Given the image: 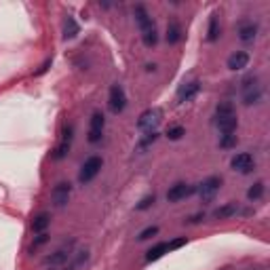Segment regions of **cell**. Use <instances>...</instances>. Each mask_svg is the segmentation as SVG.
<instances>
[{
    "label": "cell",
    "instance_id": "1",
    "mask_svg": "<svg viewBox=\"0 0 270 270\" xmlns=\"http://www.w3.org/2000/svg\"><path fill=\"white\" fill-rule=\"evenodd\" d=\"M215 125L217 129L222 131V135H228V133H234L236 131V112H234V106L230 102H219L217 108H215Z\"/></svg>",
    "mask_w": 270,
    "mask_h": 270
},
{
    "label": "cell",
    "instance_id": "2",
    "mask_svg": "<svg viewBox=\"0 0 270 270\" xmlns=\"http://www.w3.org/2000/svg\"><path fill=\"white\" fill-rule=\"evenodd\" d=\"M133 13H135V22H137L139 30H142L144 45L146 47H154L156 41H158V34H156V26L152 22V17H150V13L146 11V7L144 5H137Z\"/></svg>",
    "mask_w": 270,
    "mask_h": 270
},
{
    "label": "cell",
    "instance_id": "3",
    "mask_svg": "<svg viewBox=\"0 0 270 270\" xmlns=\"http://www.w3.org/2000/svg\"><path fill=\"white\" fill-rule=\"evenodd\" d=\"M241 91H243V104L245 106H253L262 99V85H259V78L255 74H249L243 78L241 83Z\"/></svg>",
    "mask_w": 270,
    "mask_h": 270
},
{
    "label": "cell",
    "instance_id": "4",
    "mask_svg": "<svg viewBox=\"0 0 270 270\" xmlns=\"http://www.w3.org/2000/svg\"><path fill=\"white\" fill-rule=\"evenodd\" d=\"M219 186H222V177L211 175V177L203 179V182L196 186V192H198V196H201L203 203H211L215 198V194L219 192Z\"/></svg>",
    "mask_w": 270,
    "mask_h": 270
},
{
    "label": "cell",
    "instance_id": "5",
    "mask_svg": "<svg viewBox=\"0 0 270 270\" xmlns=\"http://www.w3.org/2000/svg\"><path fill=\"white\" fill-rule=\"evenodd\" d=\"M161 118H163L161 108H150L139 116L137 127L142 129L144 133H156V127H158V123H161Z\"/></svg>",
    "mask_w": 270,
    "mask_h": 270
},
{
    "label": "cell",
    "instance_id": "6",
    "mask_svg": "<svg viewBox=\"0 0 270 270\" xmlns=\"http://www.w3.org/2000/svg\"><path fill=\"white\" fill-rule=\"evenodd\" d=\"M102 165H104L102 156H89L87 161L83 163V167H81V173H78V182H81V184H89V182H91V179L99 173Z\"/></svg>",
    "mask_w": 270,
    "mask_h": 270
},
{
    "label": "cell",
    "instance_id": "7",
    "mask_svg": "<svg viewBox=\"0 0 270 270\" xmlns=\"http://www.w3.org/2000/svg\"><path fill=\"white\" fill-rule=\"evenodd\" d=\"M108 106H110V110H112L114 114H118V112H123V110H125V106H127V95H125V91H123L121 85H112V87H110Z\"/></svg>",
    "mask_w": 270,
    "mask_h": 270
},
{
    "label": "cell",
    "instance_id": "8",
    "mask_svg": "<svg viewBox=\"0 0 270 270\" xmlns=\"http://www.w3.org/2000/svg\"><path fill=\"white\" fill-rule=\"evenodd\" d=\"M194 192H196V186H190V184H184V182H177V184H173L171 188H169L167 201H169V203L184 201V198H188L190 194H194Z\"/></svg>",
    "mask_w": 270,
    "mask_h": 270
},
{
    "label": "cell",
    "instance_id": "9",
    "mask_svg": "<svg viewBox=\"0 0 270 270\" xmlns=\"http://www.w3.org/2000/svg\"><path fill=\"white\" fill-rule=\"evenodd\" d=\"M72 249H74V243H66L57 249V251H53L51 255H49L45 259L47 266H62L66 262H70V257H72Z\"/></svg>",
    "mask_w": 270,
    "mask_h": 270
},
{
    "label": "cell",
    "instance_id": "10",
    "mask_svg": "<svg viewBox=\"0 0 270 270\" xmlns=\"http://www.w3.org/2000/svg\"><path fill=\"white\" fill-rule=\"evenodd\" d=\"M104 125H106V118L102 112H93L91 116V125H89V142L97 144L104 135Z\"/></svg>",
    "mask_w": 270,
    "mask_h": 270
},
{
    "label": "cell",
    "instance_id": "11",
    "mask_svg": "<svg viewBox=\"0 0 270 270\" xmlns=\"http://www.w3.org/2000/svg\"><path fill=\"white\" fill-rule=\"evenodd\" d=\"M230 165H232V169H234V171H238V173H249V171H253L255 161H253L251 154L241 152V154H236L232 158V163H230Z\"/></svg>",
    "mask_w": 270,
    "mask_h": 270
},
{
    "label": "cell",
    "instance_id": "12",
    "mask_svg": "<svg viewBox=\"0 0 270 270\" xmlns=\"http://www.w3.org/2000/svg\"><path fill=\"white\" fill-rule=\"evenodd\" d=\"M70 192H72V186L66 184V182H59L53 188V192H51V198H53L55 207H64L68 203V198H70Z\"/></svg>",
    "mask_w": 270,
    "mask_h": 270
},
{
    "label": "cell",
    "instance_id": "13",
    "mask_svg": "<svg viewBox=\"0 0 270 270\" xmlns=\"http://www.w3.org/2000/svg\"><path fill=\"white\" fill-rule=\"evenodd\" d=\"M72 137H74V129H72V125H68L66 129H64V135H62V142H59V146H57V150H55V158L59 161V158H64L66 154H68V150H70V146H72Z\"/></svg>",
    "mask_w": 270,
    "mask_h": 270
},
{
    "label": "cell",
    "instance_id": "14",
    "mask_svg": "<svg viewBox=\"0 0 270 270\" xmlns=\"http://www.w3.org/2000/svg\"><path fill=\"white\" fill-rule=\"evenodd\" d=\"M198 91H201V83L198 81H192V83H186L182 89H179L177 93V99L179 104H186V102H192V99L198 95Z\"/></svg>",
    "mask_w": 270,
    "mask_h": 270
},
{
    "label": "cell",
    "instance_id": "15",
    "mask_svg": "<svg viewBox=\"0 0 270 270\" xmlns=\"http://www.w3.org/2000/svg\"><path fill=\"white\" fill-rule=\"evenodd\" d=\"M255 36H257V26L253 22H245L238 26V38H241L243 43H251Z\"/></svg>",
    "mask_w": 270,
    "mask_h": 270
},
{
    "label": "cell",
    "instance_id": "16",
    "mask_svg": "<svg viewBox=\"0 0 270 270\" xmlns=\"http://www.w3.org/2000/svg\"><path fill=\"white\" fill-rule=\"evenodd\" d=\"M247 64H249V55L245 53V51H236V53H232L228 57V68L230 70H243V68H247Z\"/></svg>",
    "mask_w": 270,
    "mask_h": 270
},
{
    "label": "cell",
    "instance_id": "17",
    "mask_svg": "<svg viewBox=\"0 0 270 270\" xmlns=\"http://www.w3.org/2000/svg\"><path fill=\"white\" fill-rule=\"evenodd\" d=\"M179 41H182V28H179V24L173 19V22H169V26H167V43L175 45Z\"/></svg>",
    "mask_w": 270,
    "mask_h": 270
},
{
    "label": "cell",
    "instance_id": "18",
    "mask_svg": "<svg viewBox=\"0 0 270 270\" xmlns=\"http://www.w3.org/2000/svg\"><path fill=\"white\" fill-rule=\"evenodd\" d=\"M165 253H169V243H158L152 249H148L146 259H148V262H154V259H161Z\"/></svg>",
    "mask_w": 270,
    "mask_h": 270
},
{
    "label": "cell",
    "instance_id": "19",
    "mask_svg": "<svg viewBox=\"0 0 270 270\" xmlns=\"http://www.w3.org/2000/svg\"><path fill=\"white\" fill-rule=\"evenodd\" d=\"M238 213V207L234 203H228V205H222V207H217L215 211H213V217L217 219H226V217H232Z\"/></svg>",
    "mask_w": 270,
    "mask_h": 270
},
{
    "label": "cell",
    "instance_id": "20",
    "mask_svg": "<svg viewBox=\"0 0 270 270\" xmlns=\"http://www.w3.org/2000/svg\"><path fill=\"white\" fill-rule=\"evenodd\" d=\"M78 32H81V28H78V24L74 22V17H66V24H64V36L66 38H74Z\"/></svg>",
    "mask_w": 270,
    "mask_h": 270
},
{
    "label": "cell",
    "instance_id": "21",
    "mask_svg": "<svg viewBox=\"0 0 270 270\" xmlns=\"http://www.w3.org/2000/svg\"><path fill=\"white\" fill-rule=\"evenodd\" d=\"M49 222H51V217H49V213H41V215H36L34 217V222H32V230L34 232H45V228L49 226Z\"/></svg>",
    "mask_w": 270,
    "mask_h": 270
},
{
    "label": "cell",
    "instance_id": "22",
    "mask_svg": "<svg viewBox=\"0 0 270 270\" xmlns=\"http://www.w3.org/2000/svg\"><path fill=\"white\" fill-rule=\"evenodd\" d=\"M217 36H219V24H217V17L213 15V17H211V22H209L207 41H209V43H213V41H217Z\"/></svg>",
    "mask_w": 270,
    "mask_h": 270
},
{
    "label": "cell",
    "instance_id": "23",
    "mask_svg": "<svg viewBox=\"0 0 270 270\" xmlns=\"http://www.w3.org/2000/svg\"><path fill=\"white\" fill-rule=\"evenodd\" d=\"M247 196H249V201H259V198L264 196V184L262 182H255L251 188H249Z\"/></svg>",
    "mask_w": 270,
    "mask_h": 270
},
{
    "label": "cell",
    "instance_id": "24",
    "mask_svg": "<svg viewBox=\"0 0 270 270\" xmlns=\"http://www.w3.org/2000/svg\"><path fill=\"white\" fill-rule=\"evenodd\" d=\"M186 133V129L184 127H171V129H169V131H167V137L169 139H173V142H177V139H182V135Z\"/></svg>",
    "mask_w": 270,
    "mask_h": 270
},
{
    "label": "cell",
    "instance_id": "25",
    "mask_svg": "<svg viewBox=\"0 0 270 270\" xmlns=\"http://www.w3.org/2000/svg\"><path fill=\"white\" fill-rule=\"evenodd\" d=\"M219 146H222V148H232V146H236V135H234V133L222 135V139H219Z\"/></svg>",
    "mask_w": 270,
    "mask_h": 270
},
{
    "label": "cell",
    "instance_id": "26",
    "mask_svg": "<svg viewBox=\"0 0 270 270\" xmlns=\"http://www.w3.org/2000/svg\"><path fill=\"white\" fill-rule=\"evenodd\" d=\"M156 232H158V228H156V226H148L146 230H142V232H139L137 238H139V241H148V238H152Z\"/></svg>",
    "mask_w": 270,
    "mask_h": 270
},
{
    "label": "cell",
    "instance_id": "27",
    "mask_svg": "<svg viewBox=\"0 0 270 270\" xmlns=\"http://www.w3.org/2000/svg\"><path fill=\"white\" fill-rule=\"evenodd\" d=\"M156 133H146L144 137H142V142H139V150H144V148H148L150 144H154L156 142Z\"/></svg>",
    "mask_w": 270,
    "mask_h": 270
},
{
    "label": "cell",
    "instance_id": "28",
    "mask_svg": "<svg viewBox=\"0 0 270 270\" xmlns=\"http://www.w3.org/2000/svg\"><path fill=\"white\" fill-rule=\"evenodd\" d=\"M152 203H154V194H148V196H144V198H142V203L137 205V209H148Z\"/></svg>",
    "mask_w": 270,
    "mask_h": 270
},
{
    "label": "cell",
    "instance_id": "29",
    "mask_svg": "<svg viewBox=\"0 0 270 270\" xmlns=\"http://www.w3.org/2000/svg\"><path fill=\"white\" fill-rule=\"evenodd\" d=\"M182 245H186V238H175V241L169 243V251H171V249H179Z\"/></svg>",
    "mask_w": 270,
    "mask_h": 270
},
{
    "label": "cell",
    "instance_id": "30",
    "mask_svg": "<svg viewBox=\"0 0 270 270\" xmlns=\"http://www.w3.org/2000/svg\"><path fill=\"white\" fill-rule=\"evenodd\" d=\"M47 238H49V236H47L45 232H41V234H38V238H36V241H34V245H32V249H36V247H41L43 243H47Z\"/></svg>",
    "mask_w": 270,
    "mask_h": 270
},
{
    "label": "cell",
    "instance_id": "31",
    "mask_svg": "<svg viewBox=\"0 0 270 270\" xmlns=\"http://www.w3.org/2000/svg\"><path fill=\"white\" fill-rule=\"evenodd\" d=\"M49 66H51V59H47V62L43 64V68H41V70H38V74H43V72H47V68H49Z\"/></svg>",
    "mask_w": 270,
    "mask_h": 270
}]
</instances>
